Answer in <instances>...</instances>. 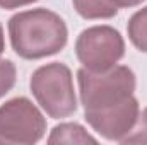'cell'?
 <instances>
[{"mask_svg": "<svg viewBox=\"0 0 147 145\" xmlns=\"http://www.w3.org/2000/svg\"><path fill=\"white\" fill-rule=\"evenodd\" d=\"M48 144L50 145H55V144L96 145L98 140L91 133H87V130L84 126H80L79 123H60L51 130V133L48 137Z\"/></svg>", "mask_w": 147, "mask_h": 145, "instance_id": "cell-7", "label": "cell"}, {"mask_svg": "<svg viewBox=\"0 0 147 145\" xmlns=\"http://www.w3.org/2000/svg\"><path fill=\"white\" fill-rule=\"evenodd\" d=\"M45 133L46 119L28 97H14L0 106V135L5 144L33 145Z\"/></svg>", "mask_w": 147, "mask_h": 145, "instance_id": "cell-5", "label": "cell"}, {"mask_svg": "<svg viewBox=\"0 0 147 145\" xmlns=\"http://www.w3.org/2000/svg\"><path fill=\"white\" fill-rule=\"evenodd\" d=\"M113 5H116L118 9H125V7H135L140 5L144 0H110Z\"/></svg>", "mask_w": 147, "mask_h": 145, "instance_id": "cell-13", "label": "cell"}, {"mask_svg": "<svg viewBox=\"0 0 147 145\" xmlns=\"http://www.w3.org/2000/svg\"><path fill=\"white\" fill-rule=\"evenodd\" d=\"M77 82L84 111L103 109L125 101L134 96L137 84L135 73L125 65H115L106 72H91L82 67L77 72Z\"/></svg>", "mask_w": 147, "mask_h": 145, "instance_id": "cell-2", "label": "cell"}, {"mask_svg": "<svg viewBox=\"0 0 147 145\" xmlns=\"http://www.w3.org/2000/svg\"><path fill=\"white\" fill-rule=\"evenodd\" d=\"M16 84V65L10 60H0V97L12 91Z\"/></svg>", "mask_w": 147, "mask_h": 145, "instance_id": "cell-11", "label": "cell"}, {"mask_svg": "<svg viewBox=\"0 0 147 145\" xmlns=\"http://www.w3.org/2000/svg\"><path fill=\"white\" fill-rule=\"evenodd\" d=\"M9 38L16 55L24 60H39L60 53L67 44L69 31L58 14L33 9L10 17Z\"/></svg>", "mask_w": 147, "mask_h": 145, "instance_id": "cell-1", "label": "cell"}, {"mask_svg": "<svg viewBox=\"0 0 147 145\" xmlns=\"http://www.w3.org/2000/svg\"><path fill=\"white\" fill-rule=\"evenodd\" d=\"M34 2H38V0H0V7L10 10V9L26 7V5H29V3H34Z\"/></svg>", "mask_w": 147, "mask_h": 145, "instance_id": "cell-12", "label": "cell"}, {"mask_svg": "<svg viewBox=\"0 0 147 145\" xmlns=\"http://www.w3.org/2000/svg\"><path fill=\"white\" fill-rule=\"evenodd\" d=\"M3 50H5V36H3V28L0 24V55L3 53Z\"/></svg>", "mask_w": 147, "mask_h": 145, "instance_id": "cell-14", "label": "cell"}, {"mask_svg": "<svg viewBox=\"0 0 147 145\" xmlns=\"http://www.w3.org/2000/svg\"><path fill=\"white\" fill-rule=\"evenodd\" d=\"M0 144H5V140L2 138V135H0Z\"/></svg>", "mask_w": 147, "mask_h": 145, "instance_id": "cell-15", "label": "cell"}, {"mask_svg": "<svg viewBox=\"0 0 147 145\" xmlns=\"http://www.w3.org/2000/svg\"><path fill=\"white\" fill-rule=\"evenodd\" d=\"M74 9L84 19H111L118 14V7L110 0H72Z\"/></svg>", "mask_w": 147, "mask_h": 145, "instance_id": "cell-8", "label": "cell"}, {"mask_svg": "<svg viewBox=\"0 0 147 145\" xmlns=\"http://www.w3.org/2000/svg\"><path fill=\"white\" fill-rule=\"evenodd\" d=\"M31 92L41 109L55 119L67 118L77 109L72 72L63 63H48L33 72Z\"/></svg>", "mask_w": 147, "mask_h": 145, "instance_id": "cell-3", "label": "cell"}, {"mask_svg": "<svg viewBox=\"0 0 147 145\" xmlns=\"http://www.w3.org/2000/svg\"><path fill=\"white\" fill-rule=\"evenodd\" d=\"M127 31H128V38L132 44L139 51L147 53V7L137 10L130 17Z\"/></svg>", "mask_w": 147, "mask_h": 145, "instance_id": "cell-9", "label": "cell"}, {"mask_svg": "<svg viewBox=\"0 0 147 145\" xmlns=\"http://www.w3.org/2000/svg\"><path fill=\"white\" fill-rule=\"evenodd\" d=\"M123 145H147V108L139 113V118L134 125V128L130 130V133L121 140Z\"/></svg>", "mask_w": 147, "mask_h": 145, "instance_id": "cell-10", "label": "cell"}, {"mask_svg": "<svg viewBox=\"0 0 147 145\" xmlns=\"http://www.w3.org/2000/svg\"><path fill=\"white\" fill-rule=\"evenodd\" d=\"M75 55L84 68L91 72H106L123 58L125 41L111 26H92L79 34Z\"/></svg>", "mask_w": 147, "mask_h": 145, "instance_id": "cell-4", "label": "cell"}, {"mask_svg": "<svg viewBox=\"0 0 147 145\" xmlns=\"http://www.w3.org/2000/svg\"><path fill=\"white\" fill-rule=\"evenodd\" d=\"M139 101L130 96L125 101L103 109L84 111V118L89 126L110 142H121L134 128L139 118Z\"/></svg>", "mask_w": 147, "mask_h": 145, "instance_id": "cell-6", "label": "cell"}]
</instances>
